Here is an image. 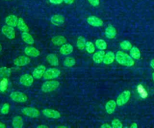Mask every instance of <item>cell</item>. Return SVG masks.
<instances>
[{"instance_id": "ee69618b", "label": "cell", "mask_w": 154, "mask_h": 128, "mask_svg": "<svg viewBox=\"0 0 154 128\" xmlns=\"http://www.w3.org/2000/svg\"><path fill=\"white\" fill-rule=\"evenodd\" d=\"M1 50H2V46H1V44H0V52H1Z\"/></svg>"}, {"instance_id": "277c9868", "label": "cell", "mask_w": 154, "mask_h": 128, "mask_svg": "<svg viewBox=\"0 0 154 128\" xmlns=\"http://www.w3.org/2000/svg\"><path fill=\"white\" fill-rule=\"evenodd\" d=\"M60 70L57 68H49L46 70L43 75V78L45 79H53L58 78L60 75Z\"/></svg>"}, {"instance_id": "f1b7e54d", "label": "cell", "mask_w": 154, "mask_h": 128, "mask_svg": "<svg viewBox=\"0 0 154 128\" xmlns=\"http://www.w3.org/2000/svg\"><path fill=\"white\" fill-rule=\"evenodd\" d=\"M86 40L85 39L81 36L79 37H78L77 41H76V46L78 48V49L79 50H82L85 47V44H86Z\"/></svg>"}, {"instance_id": "83f0119b", "label": "cell", "mask_w": 154, "mask_h": 128, "mask_svg": "<svg viewBox=\"0 0 154 128\" xmlns=\"http://www.w3.org/2000/svg\"><path fill=\"white\" fill-rule=\"evenodd\" d=\"M95 45L99 50H105L107 47V44L105 40L102 39H97L95 41Z\"/></svg>"}, {"instance_id": "603a6c76", "label": "cell", "mask_w": 154, "mask_h": 128, "mask_svg": "<svg viewBox=\"0 0 154 128\" xmlns=\"http://www.w3.org/2000/svg\"><path fill=\"white\" fill-rule=\"evenodd\" d=\"M52 42L53 44L57 46H62L63 44H65L66 42V39L64 37L61 35H57L55 37H54L51 39Z\"/></svg>"}, {"instance_id": "836d02e7", "label": "cell", "mask_w": 154, "mask_h": 128, "mask_svg": "<svg viewBox=\"0 0 154 128\" xmlns=\"http://www.w3.org/2000/svg\"><path fill=\"white\" fill-rule=\"evenodd\" d=\"M9 110H10V105L8 103H5L2 105L1 109V112L4 115H6L8 113Z\"/></svg>"}, {"instance_id": "52a82bcc", "label": "cell", "mask_w": 154, "mask_h": 128, "mask_svg": "<svg viewBox=\"0 0 154 128\" xmlns=\"http://www.w3.org/2000/svg\"><path fill=\"white\" fill-rule=\"evenodd\" d=\"M19 81L22 85L26 87H29L34 82V77L28 73H25L20 76Z\"/></svg>"}, {"instance_id": "9a60e30c", "label": "cell", "mask_w": 154, "mask_h": 128, "mask_svg": "<svg viewBox=\"0 0 154 128\" xmlns=\"http://www.w3.org/2000/svg\"><path fill=\"white\" fill-rule=\"evenodd\" d=\"M73 47L72 46V44H68V43H65L63 44L60 49V52L64 55H69L73 52Z\"/></svg>"}, {"instance_id": "d4e9b609", "label": "cell", "mask_w": 154, "mask_h": 128, "mask_svg": "<svg viewBox=\"0 0 154 128\" xmlns=\"http://www.w3.org/2000/svg\"><path fill=\"white\" fill-rule=\"evenodd\" d=\"M12 126L14 128H21L23 126V121L21 117L16 116L12 121Z\"/></svg>"}, {"instance_id": "f546056e", "label": "cell", "mask_w": 154, "mask_h": 128, "mask_svg": "<svg viewBox=\"0 0 154 128\" xmlns=\"http://www.w3.org/2000/svg\"><path fill=\"white\" fill-rule=\"evenodd\" d=\"M75 59L72 57H66L63 61V64L67 67H71L75 64Z\"/></svg>"}, {"instance_id": "b9f144b4", "label": "cell", "mask_w": 154, "mask_h": 128, "mask_svg": "<svg viewBox=\"0 0 154 128\" xmlns=\"http://www.w3.org/2000/svg\"><path fill=\"white\" fill-rule=\"evenodd\" d=\"M5 127H6L5 124H4V123L0 122V128H5Z\"/></svg>"}, {"instance_id": "d590c367", "label": "cell", "mask_w": 154, "mask_h": 128, "mask_svg": "<svg viewBox=\"0 0 154 128\" xmlns=\"http://www.w3.org/2000/svg\"><path fill=\"white\" fill-rule=\"evenodd\" d=\"M63 0H49V2L53 4H60Z\"/></svg>"}, {"instance_id": "7bdbcfd3", "label": "cell", "mask_w": 154, "mask_h": 128, "mask_svg": "<svg viewBox=\"0 0 154 128\" xmlns=\"http://www.w3.org/2000/svg\"><path fill=\"white\" fill-rule=\"evenodd\" d=\"M57 128H62V127H63V128H66V126H57Z\"/></svg>"}, {"instance_id": "5bb4252c", "label": "cell", "mask_w": 154, "mask_h": 128, "mask_svg": "<svg viewBox=\"0 0 154 128\" xmlns=\"http://www.w3.org/2000/svg\"><path fill=\"white\" fill-rule=\"evenodd\" d=\"M64 17L60 14H54L51 17V22L54 25H61L64 22Z\"/></svg>"}, {"instance_id": "4fadbf2b", "label": "cell", "mask_w": 154, "mask_h": 128, "mask_svg": "<svg viewBox=\"0 0 154 128\" xmlns=\"http://www.w3.org/2000/svg\"><path fill=\"white\" fill-rule=\"evenodd\" d=\"M24 52L27 56H30L32 57H37L40 55L39 50L32 46H27L25 47Z\"/></svg>"}, {"instance_id": "8992f818", "label": "cell", "mask_w": 154, "mask_h": 128, "mask_svg": "<svg viewBox=\"0 0 154 128\" xmlns=\"http://www.w3.org/2000/svg\"><path fill=\"white\" fill-rule=\"evenodd\" d=\"M2 34L8 39H13L15 38L16 34L15 31L13 27L8 26V25H4L1 29Z\"/></svg>"}, {"instance_id": "cb8c5ba5", "label": "cell", "mask_w": 154, "mask_h": 128, "mask_svg": "<svg viewBox=\"0 0 154 128\" xmlns=\"http://www.w3.org/2000/svg\"><path fill=\"white\" fill-rule=\"evenodd\" d=\"M46 60L52 66H57L58 65V58L54 53L48 54L46 56Z\"/></svg>"}, {"instance_id": "e575fe53", "label": "cell", "mask_w": 154, "mask_h": 128, "mask_svg": "<svg viewBox=\"0 0 154 128\" xmlns=\"http://www.w3.org/2000/svg\"><path fill=\"white\" fill-rule=\"evenodd\" d=\"M88 1V2L93 6L94 7H96L97 5H99L100 1L99 0H87Z\"/></svg>"}, {"instance_id": "74e56055", "label": "cell", "mask_w": 154, "mask_h": 128, "mask_svg": "<svg viewBox=\"0 0 154 128\" xmlns=\"http://www.w3.org/2000/svg\"><path fill=\"white\" fill-rule=\"evenodd\" d=\"M63 1L67 4H71L73 2L74 0H63Z\"/></svg>"}, {"instance_id": "7402d4cb", "label": "cell", "mask_w": 154, "mask_h": 128, "mask_svg": "<svg viewBox=\"0 0 154 128\" xmlns=\"http://www.w3.org/2000/svg\"><path fill=\"white\" fill-rule=\"evenodd\" d=\"M21 37L23 41L28 44H32L34 43V40L32 35L28 32H23L21 34Z\"/></svg>"}, {"instance_id": "9c48e42d", "label": "cell", "mask_w": 154, "mask_h": 128, "mask_svg": "<svg viewBox=\"0 0 154 128\" xmlns=\"http://www.w3.org/2000/svg\"><path fill=\"white\" fill-rule=\"evenodd\" d=\"M87 22L90 25L94 27L102 26L103 23L102 20H101L100 18L94 16H89L87 19Z\"/></svg>"}, {"instance_id": "44dd1931", "label": "cell", "mask_w": 154, "mask_h": 128, "mask_svg": "<svg viewBox=\"0 0 154 128\" xmlns=\"http://www.w3.org/2000/svg\"><path fill=\"white\" fill-rule=\"evenodd\" d=\"M17 27L22 32H29L28 26H27V25L25 22L24 20L21 17L18 18Z\"/></svg>"}, {"instance_id": "6da1fadb", "label": "cell", "mask_w": 154, "mask_h": 128, "mask_svg": "<svg viewBox=\"0 0 154 128\" xmlns=\"http://www.w3.org/2000/svg\"><path fill=\"white\" fill-rule=\"evenodd\" d=\"M116 60L119 64L126 67H132L135 63L133 58L131 56L122 51L117 52Z\"/></svg>"}, {"instance_id": "4316f807", "label": "cell", "mask_w": 154, "mask_h": 128, "mask_svg": "<svg viewBox=\"0 0 154 128\" xmlns=\"http://www.w3.org/2000/svg\"><path fill=\"white\" fill-rule=\"evenodd\" d=\"M11 73V69L5 67H0V78H8Z\"/></svg>"}, {"instance_id": "1f68e13d", "label": "cell", "mask_w": 154, "mask_h": 128, "mask_svg": "<svg viewBox=\"0 0 154 128\" xmlns=\"http://www.w3.org/2000/svg\"><path fill=\"white\" fill-rule=\"evenodd\" d=\"M85 49L89 53H92L95 51V47L94 46V44L91 41L86 42Z\"/></svg>"}, {"instance_id": "60d3db41", "label": "cell", "mask_w": 154, "mask_h": 128, "mask_svg": "<svg viewBox=\"0 0 154 128\" xmlns=\"http://www.w3.org/2000/svg\"><path fill=\"white\" fill-rule=\"evenodd\" d=\"M49 127L48 126H46V125H38L37 126V128H48Z\"/></svg>"}, {"instance_id": "f35d334b", "label": "cell", "mask_w": 154, "mask_h": 128, "mask_svg": "<svg viewBox=\"0 0 154 128\" xmlns=\"http://www.w3.org/2000/svg\"><path fill=\"white\" fill-rule=\"evenodd\" d=\"M130 127L131 128H137L138 127V125H137V124L136 123H133L131 124V126H130Z\"/></svg>"}, {"instance_id": "ab89813d", "label": "cell", "mask_w": 154, "mask_h": 128, "mask_svg": "<svg viewBox=\"0 0 154 128\" xmlns=\"http://www.w3.org/2000/svg\"><path fill=\"white\" fill-rule=\"evenodd\" d=\"M150 67H151L153 69H154V59H152V60L150 61Z\"/></svg>"}, {"instance_id": "ffe728a7", "label": "cell", "mask_w": 154, "mask_h": 128, "mask_svg": "<svg viewBox=\"0 0 154 128\" xmlns=\"http://www.w3.org/2000/svg\"><path fill=\"white\" fill-rule=\"evenodd\" d=\"M105 34L106 37L108 38L112 39V38H113L116 37V34H117V31H116V28L113 26L109 25L105 29Z\"/></svg>"}, {"instance_id": "484cf974", "label": "cell", "mask_w": 154, "mask_h": 128, "mask_svg": "<svg viewBox=\"0 0 154 128\" xmlns=\"http://www.w3.org/2000/svg\"><path fill=\"white\" fill-rule=\"evenodd\" d=\"M130 55L134 59H139L141 56L140 49L136 46H132V48L130 49Z\"/></svg>"}, {"instance_id": "ac0fdd59", "label": "cell", "mask_w": 154, "mask_h": 128, "mask_svg": "<svg viewBox=\"0 0 154 128\" xmlns=\"http://www.w3.org/2000/svg\"><path fill=\"white\" fill-rule=\"evenodd\" d=\"M116 102H115L114 100H110L107 102L105 105V111L106 113L108 114H112L116 109Z\"/></svg>"}, {"instance_id": "8fae6325", "label": "cell", "mask_w": 154, "mask_h": 128, "mask_svg": "<svg viewBox=\"0 0 154 128\" xmlns=\"http://www.w3.org/2000/svg\"><path fill=\"white\" fill-rule=\"evenodd\" d=\"M43 114L47 117L53 118V119H58L61 117L60 113L56 110L52 109H45L43 111Z\"/></svg>"}, {"instance_id": "7a4b0ae2", "label": "cell", "mask_w": 154, "mask_h": 128, "mask_svg": "<svg viewBox=\"0 0 154 128\" xmlns=\"http://www.w3.org/2000/svg\"><path fill=\"white\" fill-rule=\"evenodd\" d=\"M60 85L58 81L55 80H50L45 82L42 86V90L45 93H48L57 89Z\"/></svg>"}, {"instance_id": "8d00e7d4", "label": "cell", "mask_w": 154, "mask_h": 128, "mask_svg": "<svg viewBox=\"0 0 154 128\" xmlns=\"http://www.w3.org/2000/svg\"><path fill=\"white\" fill-rule=\"evenodd\" d=\"M100 127H102V128H111L112 126L108 123H104L102 125H101Z\"/></svg>"}, {"instance_id": "30bf717a", "label": "cell", "mask_w": 154, "mask_h": 128, "mask_svg": "<svg viewBox=\"0 0 154 128\" xmlns=\"http://www.w3.org/2000/svg\"><path fill=\"white\" fill-rule=\"evenodd\" d=\"M30 62V59L24 55L19 56L17 58H16L14 61V64L15 66L17 67H21L24 66Z\"/></svg>"}, {"instance_id": "5b68a950", "label": "cell", "mask_w": 154, "mask_h": 128, "mask_svg": "<svg viewBox=\"0 0 154 128\" xmlns=\"http://www.w3.org/2000/svg\"><path fill=\"white\" fill-rule=\"evenodd\" d=\"M10 97L12 100L17 102H25L28 100L27 96L20 91L12 92L10 94Z\"/></svg>"}, {"instance_id": "3957f363", "label": "cell", "mask_w": 154, "mask_h": 128, "mask_svg": "<svg viewBox=\"0 0 154 128\" xmlns=\"http://www.w3.org/2000/svg\"><path fill=\"white\" fill-rule=\"evenodd\" d=\"M131 98V92L129 90H125L123 91L117 98L116 103L119 106L125 105Z\"/></svg>"}, {"instance_id": "ba28073f", "label": "cell", "mask_w": 154, "mask_h": 128, "mask_svg": "<svg viewBox=\"0 0 154 128\" xmlns=\"http://www.w3.org/2000/svg\"><path fill=\"white\" fill-rule=\"evenodd\" d=\"M22 112L25 115L29 117H37L40 115V112L35 108L32 107H25L22 109Z\"/></svg>"}, {"instance_id": "2e32d148", "label": "cell", "mask_w": 154, "mask_h": 128, "mask_svg": "<svg viewBox=\"0 0 154 128\" xmlns=\"http://www.w3.org/2000/svg\"><path fill=\"white\" fill-rule=\"evenodd\" d=\"M18 21V18L16 16L11 14L8 16L5 19V23L7 25L11 26V27H15L17 26Z\"/></svg>"}, {"instance_id": "7c38bea8", "label": "cell", "mask_w": 154, "mask_h": 128, "mask_svg": "<svg viewBox=\"0 0 154 128\" xmlns=\"http://www.w3.org/2000/svg\"><path fill=\"white\" fill-rule=\"evenodd\" d=\"M46 71V67L43 65L37 66L32 72V76L35 79H40L44 75Z\"/></svg>"}, {"instance_id": "f6af8a7d", "label": "cell", "mask_w": 154, "mask_h": 128, "mask_svg": "<svg viewBox=\"0 0 154 128\" xmlns=\"http://www.w3.org/2000/svg\"><path fill=\"white\" fill-rule=\"evenodd\" d=\"M152 77H153V82H154V72L152 73Z\"/></svg>"}, {"instance_id": "4dcf8cb0", "label": "cell", "mask_w": 154, "mask_h": 128, "mask_svg": "<svg viewBox=\"0 0 154 128\" xmlns=\"http://www.w3.org/2000/svg\"><path fill=\"white\" fill-rule=\"evenodd\" d=\"M120 47L123 50H130L132 48V46L130 41L128 40H124L120 43Z\"/></svg>"}, {"instance_id": "d6986e66", "label": "cell", "mask_w": 154, "mask_h": 128, "mask_svg": "<svg viewBox=\"0 0 154 128\" xmlns=\"http://www.w3.org/2000/svg\"><path fill=\"white\" fill-rule=\"evenodd\" d=\"M105 52L103 50H100L95 52L93 55V60L97 64H100L103 62V57L105 55Z\"/></svg>"}, {"instance_id": "e0dca14e", "label": "cell", "mask_w": 154, "mask_h": 128, "mask_svg": "<svg viewBox=\"0 0 154 128\" xmlns=\"http://www.w3.org/2000/svg\"><path fill=\"white\" fill-rule=\"evenodd\" d=\"M116 58V55L113 52L109 51L106 52L103 57V62L105 64H110L112 63Z\"/></svg>"}, {"instance_id": "d6a6232c", "label": "cell", "mask_w": 154, "mask_h": 128, "mask_svg": "<svg viewBox=\"0 0 154 128\" xmlns=\"http://www.w3.org/2000/svg\"><path fill=\"white\" fill-rule=\"evenodd\" d=\"M111 126L112 128H122L123 124L119 119H114L111 121Z\"/></svg>"}]
</instances>
